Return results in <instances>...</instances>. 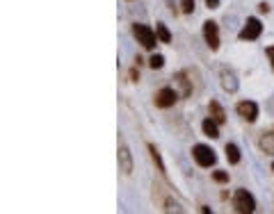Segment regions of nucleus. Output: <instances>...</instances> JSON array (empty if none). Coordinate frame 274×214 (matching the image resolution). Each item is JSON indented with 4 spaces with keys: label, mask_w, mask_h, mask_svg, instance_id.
I'll return each mask as SVG.
<instances>
[{
    "label": "nucleus",
    "mask_w": 274,
    "mask_h": 214,
    "mask_svg": "<svg viewBox=\"0 0 274 214\" xmlns=\"http://www.w3.org/2000/svg\"><path fill=\"white\" fill-rule=\"evenodd\" d=\"M130 82H140V68H137V64H135L133 68H130Z\"/></svg>",
    "instance_id": "22"
},
{
    "label": "nucleus",
    "mask_w": 274,
    "mask_h": 214,
    "mask_svg": "<svg viewBox=\"0 0 274 214\" xmlns=\"http://www.w3.org/2000/svg\"><path fill=\"white\" fill-rule=\"evenodd\" d=\"M178 98H181V94H178L174 87H162L155 91L153 103H155V107H160V109H169V107L176 105Z\"/></svg>",
    "instance_id": "6"
},
{
    "label": "nucleus",
    "mask_w": 274,
    "mask_h": 214,
    "mask_svg": "<svg viewBox=\"0 0 274 214\" xmlns=\"http://www.w3.org/2000/svg\"><path fill=\"white\" fill-rule=\"evenodd\" d=\"M147 148H149V155H151V162H153L155 169H158V173H160L162 178H167V167H165V162H162L160 150H158L153 144H147Z\"/></svg>",
    "instance_id": "13"
},
{
    "label": "nucleus",
    "mask_w": 274,
    "mask_h": 214,
    "mask_svg": "<svg viewBox=\"0 0 274 214\" xmlns=\"http://www.w3.org/2000/svg\"><path fill=\"white\" fill-rule=\"evenodd\" d=\"M155 32H158V39L160 43H172V32L165 23H155Z\"/></svg>",
    "instance_id": "17"
},
{
    "label": "nucleus",
    "mask_w": 274,
    "mask_h": 214,
    "mask_svg": "<svg viewBox=\"0 0 274 214\" xmlns=\"http://www.w3.org/2000/svg\"><path fill=\"white\" fill-rule=\"evenodd\" d=\"M270 169H272V173H274V162H272V167H270Z\"/></svg>",
    "instance_id": "27"
},
{
    "label": "nucleus",
    "mask_w": 274,
    "mask_h": 214,
    "mask_svg": "<svg viewBox=\"0 0 274 214\" xmlns=\"http://www.w3.org/2000/svg\"><path fill=\"white\" fill-rule=\"evenodd\" d=\"M233 210L240 214H251L256 212V198L251 196V192H247V189H235L233 194Z\"/></svg>",
    "instance_id": "4"
},
{
    "label": "nucleus",
    "mask_w": 274,
    "mask_h": 214,
    "mask_svg": "<svg viewBox=\"0 0 274 214\" xmlns=\"http://www.w3.org/2000/svg\"><path fill=\"white\" fill-rule=\"evenodd\" d=\"M172 80H174L176 87L181 89V98H190V96H192V82L187 80V75L183 73V71H178Z\"/></svg>",
    "instance_id": "11"
},
{
    "label": "nucleus",
    "mask_w": 274,
    "mask_h": 214,
    "mask_svg": "<svg viewBox=\"0 0 274 214\" xmlns=\"http://www.w3.org/2000/svg\"><path fill=\"white\" fill-rule=\"evenodd\" d=\"M201 212H203V214H210V212H213V210L208 208V205H201Z\"/></svg>",
    "instance_id": "26"
},
{
    "label": "nucleus",
    "mask_w": 274,
    "mask_h": 214,
    "mask_svg": "<svg viewBox=\"0 0 274 214\" xmlns=\"http://www.w3.org/2000/svg\"><path fill=\"white\" fill-rule=\"evenodd\" d=\"M192 160L199 164L201 169H210L217 164V153L206 144H194L192 146Z\"/></svg>",
    "instance_id": "3"
},
{
    "label": "nucleus",
    "mask_w": 274,
    "mask_h": 214,
    "mask_svg": "<svg viewBox=\"0 0 274 214\" xmlns=\"http://www.w3.org/2000/svg\"><path fill=\"white\" fill-rule=\"evenodd\" d=\"M201 130H203V134L210 137V139H220V123H217L213 116H206V119L201 121Z\"/></svg>",
    "instance_id": "12"
},
{
    "label": "nucleus",
    "mask_w": 274,
    "mask_h": 214,
    "mask_svg": "<svg viewBox=\"0 0 274 214\" xmlns=\"http://www.w3.org/2000/svg\"><path fill=\"white\" fill-rule=\"evenodd\" d=\"M265 55L270 57V66H272V71H274V46H268V48H265Z\"/></svg>",
    "instance_id": "24"
},
{
    "label": "nucleus",
    "mask_w": 274,
    "mask_h": 214,
    "mask_svg": "<svg viewBox=\"0 0 274 214\" xmlns=\"http://www.w3.org/2000/svg\"><path fill=\"white\" fill-rule=\"evenodd\" d=\"M162 66H165V55L153 53L151 57H149V68H153V71H160Z\"/></svg>",
    "instance_id": "18"
},
{
    "label": "nucleus",
    "mask_w": 274,
    "mask_h": 214,
    "mask_svg": "<svg viewBox=\"0 0 274 214\" xmlns=\"http://www.w3.org/2000/svg\"><path fill=\"white\" fill-rule=\"evenodd\" d=\"M220 85L226 94H235V91L240 89V80H238V75H235L233 68H228V66L220 68Z\"/></svg>",
    "instance_id": "9"
},
{
    "label": "nucleus",
    "mask_w": 274,
    "mask_h": 214,
    "mask_svg": "<svg viewBox=\"0 0 274 214\" xmlns=\"http://www.w3.org/2000/svg\"><path fill=\"white\" fill-rule=\"evenodd\" d=\"M256 9H258V14H270V9H272V7H270V2H258V5H256Z\"/></svg>",
    "instance_id": "23"
},
{
    "label": "nucleus",
    "mask_w": 274,
    "mask_h": 214,
    "mask_svg": "<svg viewBox=\"0 0 274 214\" xmlns=\"http://www.w3.org/2000/svg\"><path fill=\"white\" fill-rule=\"evenodd\" d=\"M235 112H238V116H240L242 121L256 123L261 109H258V103H254V101H240V103H235Z\"/></svg>",
    "instance_id": "8"
},
{
    "label": "nucleus",
    "mask_w": 274,
    "mask_h": 214,
    "mask_svg": "<svg viewBox=\"0 0 274 214\" xmlns=\"http://www.w3.org/2000/svg\"><path fill=\"white\" fill-rule=\"evenodd\" d=\"M213 180L220 182V185H226L231 180V175H228V171H213Z\"/></svg>",
    "instance_id": "20"
},
{
    "label": "nucleus",
    "mask_w": 274,
    "mask_h": 214,
    "mask_svg": "<svg viewBox=\"0 0 274 214\" xmlns=\"http://www.w3.org/2000/svg\"><path fill=\"white\" fill-rule=\"evenodd\" d=\"M178 5H181V14H187V16L194 14V9H197V2L194 0H181Z\"/></svg>",
    "instance_id": "19"
},
{
    "label": "nucleus",
    "mask_w": 274,
    "mask_h": 214,
    "mask_svg": "<svg viewBox=\"0 0 274 214\" xmlns=\"http://www.w3.org/2000/svg\"><path fill=\"white\" fill-rule=\"evenodd\" d=\"M208 116H213L220 126H224V123H226V112H224V107L220 105V101H215V98L208 103Z\"/></svg>",
    "instance_id": "14"
},
{
    "label": "nucleus",
    "mask_w": 274,
    "mask_h": 214,
    "mask_svg": "<svg viewBox=\"0 0 274 214\" xmlns=\"http://www.w3.org/2000/svg\"><path fill=\"white\" fill-rule=\"evenodd\" d=\"M208 9H220V0H203Z\"/></svg>",
    "instance_id": "25"
},
{
    "label": "nucleus",
    "mask_w": 274,
    "mask_h": 214,
    "mask_svg": "<svg viewBox=\"0 0 274 214\" xmlns=\"http://www.w3.org/2000/svg\"><path fill=\"white\" fill-rule=\"evenodd\" d=\"M203 41H206V46L213 50V53H217L220 50V27H217V23L215 21H203Z\"/></svg>",
    "instance_id": "7"
},
{
    "label": "nucleus",
    "mask_w": 274,
    "mask_h": 214,
    "mask_svg": "<svg viewBox=\"0 0 274 214\" xmlns=\"http://www.w3.org/2000/svg\"><path fill=\"white\" fill-rule=\"evenodd\" d=\"M151 189H153V203L160 210H165V212H183L181 203L174 201V198H172V194H167L160 185H155V182H153V187H151Z\"/></svg>",
    "instance_id": "2"
},
{
    "label": "nucleus",
    "mask_w": 274,
    "mask_h": 214,
    "mask_svg": "<svg viewBox=\"0 0 274 214\" xmlns=\"http://www.w3.org/2000/svg\"><path fill=\"white\" fill-rule=\"evenodd\" d=\"M258 148H261L265 155H274V128L272 130H268V132H261Z\"/></svg>",
    "instance_id": "15"
},
{
    "label": "nucleus",
    "mask_w": 274,
    "mask_h": 214,
    "mask_svg": "<svg viewBox=\"0 0 274 214\" xmlns=\"http://www.w3.org/2000/svg\"><path fill=\"white\" fill-rule=\"evenodd\" d=\"M117 157H119L121 173H126V175L133 173V153H130V148H128L124 141L119 144V153H117Z\"/></svg>",
    "instance_id": "10"
},
{
    "label": "nucleus",
    "mask_w": 274,
    "mask_h": 214,
    "mask_svg": "<svg viewBox=\"0 0 274 214\" xmlns=\"http://www.w3.org/2000/svg\"><path fill=\"white\" fill-rule=\"evenodd\" d=\"M133 37L137 39V43H140L144 50H151L153 53L155 46H158V32H155L151 25H147V23H133Z\"/></svg>",
    "instance_id": "1"
},
{
    "label": "nucleus",
    "mask_w": 274,
    "mask_h": 214,
    "mask_svg": "<svg viewBox=\"0 0 274 214\" xmlns=\"http://www.w3.org/2000/svg\"><path fill=\"white\" fill-rule=\"evenodd\" d=\"M263 34V23L261 19H256V16H249L247 21H245V25H242V30L238 32V39L240 41H256L258 37Z\"/></svg>",
    "instance_id": "5"
},
{
    "label": "nucleus",
    "mask_w": 274,
    "mask_h": 214,
    "mask_svg": "<svg viewBox=\"0 0 274 214\" xmlns=\"http://www.w3.org/2000/svg\"><path fill=\"white\" fill-rule=\"evenodd\" d=\"M165 2H167V7H169V12L174 14V16H176V14H181V5H176L174 0H165Z\"/></svg>",
    "instance_id": "21"
},
{
    "label": "nucleus",
    "mask_w": 274,
    "mask_h": 214,
    "mask_svg": "<svg viewBox=\"0 0 274 214\" xmlns=\"http://www.w3.org/2000/svg\"><path fill=\"white\" fill-rule=\"evenodd\" d=\"M224 153H226V160H228V164H240V148L235 146V144H231V141H228L226 146H224Z\"/></svg>",
    "instance_id": "16"
}]
</instances>
